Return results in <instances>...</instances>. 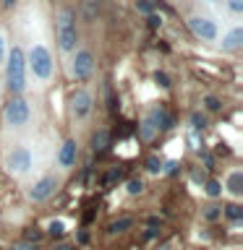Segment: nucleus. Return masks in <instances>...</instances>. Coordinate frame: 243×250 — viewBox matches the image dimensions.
I'll list each match as a JSON object with an SVG mask.
<instances>
[{
    "instance_id": "1",
    "label": "nucleus",
    "mask_w": 243,
    "mask_h": 250,
    "mask_svg": "<svg viewBox=\"0 0 243 250\" xmlns=\"http://www.w3.org/2000/svg\"><path fill=\"white\" fill-rule=\"evenodd\" d=\"M26 52V70H29V78H34L39 86H47L55 76V58H52V50L47 47L45 42H34Z\"/></svg>"
},
{
    "instance_id": "2",
    "label": "nucleus",
    "mask_w": 243,
    "mask_h": 250,
    "mask_svg": "<svg viewBox=\"0 0 243 250\" xmlns=\"http://www.w3.org/2000/svg\"><path fill=\"white\" fill-rule=\"evenodd\" d=\"M55 42L63 55H71L81 42L78 34V23H76V11L68 5H63L55 11Z\"/></svg>"
},
{
    "instance_id": "3",
    "label": "nucleus",
    "mask_w": 243,
    "mask_h": 250,
    "mask_svg": "<svg viewBox=\"0 0 243 250\" xmlns=\"http://www.w3.org/2000/svg\"><path fill=\"white\" fill-rule=\"evenodd\" d=\"M3 167L11 177H29L37 169V154L29 144H11L3 151Z\"/></svg>"
},
{
    "instance_id": "4",
    "label": "nucleus",
    "mask_w": 243,
    "mask_h": 250,
    "mask_svg": "<svg viewBox=\"0 0 243 250\" xmlns=\"http://www.w3.org/2000/svg\"><path fill=\"white\" fill-rule=\"evenodd\" d=\"M5 68V83L11 94H24L29 89V70H26V52L21 44L8 47V58L3 62Z\"/></svg>"
},
{
    "instance_id": "5",
    "label": "nucleus",
    "mask_w": 243,
    "mask_h": 250,
    "mask_svg": "<svg viewBox=\"0 0 243 250\" xmlns=\"http://www.w3.org/2000/svg\"><path fill=\"white\" fill-rule=\"evenodd\" d=\"M31 104L24 94H13L3 107V125L8 130H24L31 123Z\"/></svg>"
},
{
    "instance_id": "6",
    "label": "nucleus",
    "mask_w": 243,
    "mask_h": 250,
    "mask_svg": "<svg viewBox=\"0 0 243 250\" xmlns=\"http://www.w3.org/2000/svg\"><path fill=\"white\" fill-rule=\"evenodd\" d=\"M94 68H97V60H94V52L86 50V47L78 44L76 50L68 55V73L73 81H89L94 76Z\"/></svg>"
},
{
    "instance_id": "7",
    "label": "nucleus",
    "mask_w": 243,
    "mask_h": 250,
    "mask_svg": "<svg viewBox=\"0 0 243 250\" xmlns=\"http://www.w3.org/2000/svg\"><path fill=\"white\" fill-rule=\"evenodd\" d=\"M188 29H191V34L199 39L204 44H215L217 37H219V23L212 19L207 13H191L188 16Z\"/></svg>"
},
{
    "instance_id": "8",
    "label": "nucleus",
    "mask_w": 243,
    "mask_h": 250,
    "mask_svg": "<svg viewBox=\"0 0 243 250\" xmlns=\"http://www.w3.org/2000/svg\"><path fill=\"white\" fill-rule=\"evenodd\" d=\"M58 188H60V177L55 175V172H45V175H39L34 183L26 188V198L31 203H45L58 193Z\"/></svg>"
},
{
    "instance_id": "9",
    "label": "nucleus",
    "mask_w": 243,
    "mask_h": 250,
    "mask_svg": "<svg viewBox=\"0 0 243 250\" xmlns=\"http://www.w3.org/2000/svg\"><path fill=\"white\" fill-rule=\"evenodd\" d=\"M68 112H71V120L73 123H86L94 112V94L89 89H76L68 99Z\"/></svg>"
},
{
    "instance_id": "10",
    "label": "nucleus",
    "mask_w": 243,
    "mask_h": 250,
    "mask_svg": "<svg viewBox=\"0 0 243 250\" xmlns=\"http://www.w3.org/2000/svg\"><path fill=\"white\" fill-rule=\"evenodd\" d=\"M215 44H217V50L222 52V55L241 52V47H243V26H241V23H233V26L222 29Z\"/></svg>"
},
{
    "instance_id": "11",
    "label": "nucleus",
    "mask_w": 243,
    "mask_h": 250,
    "mask_svg": "<svg viewBox=\"0 0 243 250\" xmlns=\"http://www.w3.org/2000/svg\"><path fill=\"white\" fill-rule=\"evenodd\" d=\"M76 162H78V144L73 138H66L58 146V151H55V164L66 172V169H73Z\"/></svg>"
},
{
    "instance_id": "12",
    "label": "nucleus",
    "mask_w": 243,
    "mask_h": 250,
    "mask_svg": "<svg viewBox=\"0 0 243 250\" xmlns=\"http://www.w3.org/2000/svg\"><path fill=\"white\" fill-rule=\"evenodd\" d=\"M222 193H227L233 201H241V198H243V169H241V167H233V169L225 175Z\"/></svg>"
},
{
    "instance_id": "13",
    "label": "nucleus",
    "mask_w": 243,
    "mask_h": 250,
    "mask_svg": "<svg viewBox=\"0 0 243 250\" xmlns=\"http://www.w3.org/2000/svg\"><path fill=\"white\" fill-rule=\"evenodd\" d=\"M157 136H160V128H157V123H154L152 112H146V115H144V120L139 123V138L144 141V144H149V141H154Z\"/></svg>"
},
{
    "instance_id": "14",
    "label": "nucleus",
    "mask_w": 243,
    "mask_h": 250,
    "mask_svg": "<svg viewBox=\"0 0 243 250\" xmlns=\"http://www.w3.org/2000/svg\"><path fill=\"white\" fill-rule=\"evenodd\" d=\"M110 146V130L107 128H97L92 136V148L94 151H105V148Z\"/></svg>"
},
{
    "instance_id": "15",
    "label": "nucleus",
    "mask_w": 243,
    "mask_h": 250,
    "mask_svg": "<svg viewBox=\"0 0 243 250\" xmlns=\"http://www.w3.org/2000/svg\"><path fill=\"white\" fill-rule=\"evenodd\" d=\"M99 8H102V0H84L81 3V16H84V21H94L99 16Z\"/></svg>"
},
{
    "instance_id": "16",
    "label": "nucleus",
    "mask_w": 243,
    "mask_h": 250,
    "mask_svg": "<svg viewBox=\"0 0 243 250\" xmlns=\"http://www.w3.org/2000/svg\"><path fill=\"white\" fill-rule=\"evenodd\" d=\"M131 227H133V216H121V219H115V222H110L107 232H110V234H118V232L131 229Z\"/></svg>"
},
{
    "instance_id": "17",
    "label": "nucleus",
    "mask_w": 243,
    "mask_h": 250,
    "mask_svg": "<svg viewBox=\"0 0 243 250\" xmlns=\"http://www.w3.org/2000/svg\"><path fill=\"white\" fill-rule=\"evenodd\" d=\"M222 216H227L230 222H241V219H243L241 203H238V201H233V203H227V206H222Z\"/></svg>"
},
{
    "instance_id": "18",
    "label": "nucleus",
    "mask_w": 243,
    "mask_h": 250,
    "mask_svg": "<svg viewBox=\"0 0 243 250\" xmlns=\"http://www.w3.org/2000/svg\"><path fill=\"white\" fill-rule=\"evenodd\" d=\"M225 3V11L230 19H241L243 16V0H222Z\"/></svg>"
},
{
    "instance_id": "19",
    "label": "nucleus",
    "mask_w": 243,
    "mask_h": 250,
    "mask_svg": "<svg viewBox=\"0 0 243 250\" xmlns=\"http://www.w3.org/2000/svg\"><path fill=\"white\" fill-rule=\"evenodd\" d=\"M125 193H128V195H141V193H144V180H141V177H131L128 183H125Z\"/></svg>"
},
{
    "instance_id": "20",
    "label": "nucleus",
    "mask_w": 243,
    "mask_h": 250,
    "mask_svg": "<svg viewBox=\"0 0 243 250\" xmlns=\"http://www.w3.org/2000/svg\"><path fill=\"white\" fill-rule=\"evenodd\" d=\"M204 193H207L209 198H219V195H222V183H219V180H207Z\"/></svg>"
},
{
    "instance_id": "21",
    "label": "nucleus",
    "mask_w": 243,
    "mask_h": 250,
    "mask_svg": "<svg viewBox=\"0 0 243 250\" xmlns=\"http://www.w3.org/2000/svg\"><path fill=\"white\" fill-rule=\"evenodd\" d=\"M144 167H146L149 175H160V172H162V159H160V156H149V159L144 162Z\"/></svg>"
},
{
    "instance_id": "22",
    "label": "nucleus",
    "mask_w": 243,
    "mask_h": 250,
    "mask_svg": "<svg viewBox=\"0 0 243 250\" xmlns=\"http://www.w3.org/2000/svg\"><path fill=\"white\" fill-rule=\"evenodd\" d=\"M204 219H207V222H217V219H222V208H219L217 203H209V206L204 208Z\"/></svg>"
},
{
    "instance_id": "23",
    "label": "nucleus",
    "mask_w": 243,
    "mask_h": 250,
    "mask_svg": "<svg viewBox=\"0 0 243 250\" xmlns=\"http://www.w3.org/2000/svg\"><path fill=\"white\" fill-rule=\"evenodd\" d=\"M63 232H66V222H63V219H52V222L47 224V234H52V237H60Z\"/></svg>"
},
{
    "instance_id": "24",
    "label": "nucleus",
    "mask_w": 243,
    "mask_h": 250,
    "mask_svg": "<svg viewBox=\"0 0 243 250\" xmlns=\"http://www.w3.org/2000/svg\"><path fill=\"white\" fill-rule=\"evenodd\" d=\"M204 109H207V112H219V109H222V102L217 97H212V94H207V97H204Z\"/></svg>"
},
{
    "instance_id": "25",
    "label": "nucleus",
    "mask_w": 243,
    "mask_h": 250,
    "mask_svg": "<svg viewBox=\"0 0 243 250\" xmlns=\"http://www.w3.org/2000/svg\"><path fill=\"white\" fill-rule=\"evenodd\" d=\"M8 47H11V42H8V34H5V31H0V65H3L5 58H8Z\"/></svg>"
},
{
    "instance_id": "26",
    "label": "nucleus",
    "mask_w": 243,
    "mask_h": 250,
    "mask_svg": "<svg viewBox=\"0 0 243 250\" xmlns=\"http://www.w3.org/2000/svg\"><path fill=\"white\" fill-rule=\"evenodd\" d=\"M136 11L144 13V16H149V13L154 11V3H152V0H136Z\"/></svg>"
},
{
    "instance_id": "27",
    "label": "nucleus",
    "mask_w": 243,
    "mask_h": 250,
    "mask_svg": "<svg viewBox=\"0 0 243 250\" xmlns=\"http://www.w3.org/2000/svg\"><path fill=\"white\" fill-rule=\"evenodd\" d=\"M146 21H149V26H152V29H160V26H162V16H157L154 11L146 16Z\"/></svg>"
},
{
    "instance_id": "28",
    "label": "nucleus",
    "mask_w": 243,
    "mask_h": 250,
    "mask_svg": "<svg viewBox=\"0 0 243 250\" xmlns=\"http://www.w3.org/2000/svg\"><path fill=\"white\" fill-rule=\"evenodd\" d=\"M204 123H207V120H204V115H199V112L191 117V128H194V130H201V128H204Z\"/></svg>"
},
{
    "instance_id": "29",
    "label": "nucleus",
    "mask_w": 243,
    "mask_h": 250,
    "mask_svg": "<svg viewBox=\"0 0 243 250\" xmlns=\"http://www.w3.org/2000/svg\"><path fill=\"white\" fill-rule=\"evenodd\" d=\"M13 250H37V245H31V242H16Z\"/></svg>"
},
{
    "instance_id": "30",
    "label": "nucleus",
    "mask_w": 243,
    "mask_h": 250,
    "mask_svg": "<svg viewBox=\"0 0 243 250\" xmlns=\"http://www.w3.org/2000/svg\"><path fill=\"white\" fill-rule=\"evenodd\" d=\"M154 81L160 83V86H170V83H168V76H165V73H157V76H154Z\"/></svg>"
},
{
    "instance_id": "31",
    "label": "nucleus",
    "mask_w": 243,
    "mask_h": 250,
    "mask_svg": "<svg viewBox=\"0 0 243 250\" xmlns=\"http://www.w3.org/2000/svg\"><path fill=\"white\" fill-rule=\"evenodd\" d=\"M55 250H73V248L66 245V242H60V245H55Z\"/></svg>"
},
{
    "instance_id": "32",
    "label": "nucleus",
    "mask_w": 243,
    "mask_h": 250,
    "mask_svg": "<svg viewBox=\"0 0 243 250\" xmlns=\"http://www.w3.org/2000/svg\"><path fill=\"white\" fill-rule=\"evenodd\" d=\"M201 3H204V5H217L219 0H201Z\"/></svg>"
},
{
    "instance_id": "33",
    "label": "nucleus",
    "mask_w": 243,
    "mask_h": 250,
    "mask_svg": "<svg viewBox=\"0 0 243 250\" xmlns=\"http://www.w3.org/2000/svg\"><path fill=\"white\" fill-rule=\"evenodd\" d=\"M157 250H172L170 245H160V248H157Z\"/></svg>"
}]
</instances>
